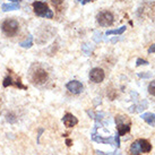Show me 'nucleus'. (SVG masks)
<instances>
[{
    "instance_id": "a211bd4d",
    "label": "nucleus",
    "mask_w": 155,
    "mask_h": 155,
    "mask_svg": "<svg viewBox=\"0 0 155 155\" xmlns=\"http://www.w3.org/2000/svg\"><path fill=\"white\" fill-rule=\"evenodd\" d=\"M19 45H21L22 48H25V49H28V48H31L32 45H33V42H32V36H30V38H28V40H26L25 42H22Z\"/></svg>"
},
{
    "instance_id": "4be33fe9",
    "label": "nucleus",
    "mask_w": 155,
    "mask_h": 155,
    "mask_svg": "<svg viewBox=\"0 0 155 155\" xmlns=\"http://www.w3.org/2000/svg\"><path fill=\"white\" fill-rule=\"evenodd\" d=\"M50 1L52 2L53 6H60V5L64 4V1H65V0H50Z\"/></svg>"
},
{
    "instance_id": "f03ea898",
    "label": "nucleus",
    "mask_w": 155,
    "mask_h": 155,
    "mask_svg": "<svg viewBox=\"0 0 155 155\" xmlns=\"http://www.w3.org/2000/svg\"><path fill=\"white\" fill-rule=\"evenodd\" d=\"M0 27H1V32L7 38H13L18 34L21 25H19V22L15 18H6L4 22L1 23Z\"/></svg>"
},
{
    "instance_id": "6e6552de",
    "label": "nucleus",
    "mask_w": 155,
    "mask_h": 155,
    "mask_svg": "<svg viewBox=\"0 0 155 155\" xmlns=\"http://www.w3.org/2000/svg\"><path fill=\"white\" fill-rule=\"evenodd\" d=\"M62 122L67 128H73L78 124V119L71 113H66L64 118H62Z\"/></svg>"
},
{
    "instance_id": "a878e982",
    "label": "nucleus",
    "mask_w": 155,
    "mask_h": 155,
    "mask_svg": "<svg viewBox=\"0 0 155 155\" xmlns=\"http://www.w3.org/2000/svg\"><path fill=\"white\" fill-rule=\"evenodd\" d=\"M92 1H95V0H83L82 5H86V4H88V2H92Z\"/></svg>"
},
{
    "instance_id": "393cba45",
    "label": "nucleus",
    "mask_w": 155,
    "mask_h": 155,
    "mask_svg": "<svg viewBox=\"0 0 155 155\" xmlns=\"http://www.w3.org/2000/svg\"><path fill=\"white\" fill-rule=\"evenodd\" d=\"M66 144H67V146H71V144H73V142H71V139H69V138H67V139H66Z\"/></svg>"
},
{
    "instance_id": "f257e3e1",
    "label": "nucleus",
    "mask_w": 155,
    "mask_h": 155,
    "mask_svg": "<svg viewBox=\"0 0 155 155\" xmlns=\"http://www.w3.org/2000/svg\"><path fill=\"white\" fill-rule=\"evenodd\" d=\"M30 78L34 85H44L49 79V73L42 66H32L30 70Z\"/></svg>"
},
{
    "instance_id": "5701e85b",
    "label": "nucleus",
    "mask_w": 155,
    "mask_h": 155,
    "mask_svg": "<svg viewBox=\"0 0 155 155\" xmlns=\"http://www.w3.org/2000/svg\"><path fill=\"white\" fill-rule=\"evenodd\" d=\"M153 52H155V43L152 44L151 47H150V49H148V53H153Z\"/></svg>"
},
{
    "instance_id": "9d476101",
    "label": "nucleus",
    "mask_w": 155,
    "mask_h": 155,
    "mask_svg": "<svg viewBox=\"0 0 155 155\" xmlns=\"http://www.w3.org/2000/svg\"><path fill=\"white\" fill-rule=\"evenodd\" d=\"M143 120L147 122L150 126L152 127H154L155 126V114L154 113H152V112H145V113H143L142 116H140Z\"/></svg>"
},
{
    "instance_id": "423d86ee",
    "label": "nucleus",
    "mask_w": 155,
    "mask_h": 155,
    "mask_svg": "<svg viewBox=\"0 0 155 155\" xmlns=\"http://www.w3.org/2000/svg\"><path fill=\"white\" fill-rule=\"evenodd\" d=\"M105 78V74H104V70L102 68H93L90 71V79L91 82L95 83V84H100L102 83Z\"/></svg>"
},
{
    "instance_id": "412c9836",
    "label": "nucleus",
    "mask_w": 155,
    "mask_h": 155,
    "mask_svg": "<svg viewBox=\"0 0 155 155\" xmlns=\"http://www.w3.org/2000/svg\"><path fill=\"white\" fill-rule=\"evenodd\" d=\"M116 137H114V140H116V146L119 147L120 146V135L118 133H116V135H114Z\"/></svg>"
},
{
    "instance_id": "f3484780",
    "label": "nucleus",
    "mask_w": 155,
    "mask_h": 155,
    "mask_svg": "<svg viewBox=\"0 0 155 155\" xmlns=\"http://www.w3.org/2000/svg\"><path fill=\"white\" fill-rule=\"evenodd\" d=\"M6 120L8 121L9 124H15V122L17 121V117H16V114L13 113V112H8L7 116H6Z\"/></svg>"
},
{
    "instance_id": "1a4fd4ad",
    "label": "nucleus",
    "mask_w": 155,
    "mask_h": 155,
    "mask_svg": "<svg viewBox=\"0 0 155 155\" xmlns=\"http://www.w3.org/2000/svg\"><path fill=\"white\" fill-rule=\"evenodd\" d=\"M2 85H4V87H8V86H12V85H15V86L19 87V88H23V90H26V86H24L22 84V82H21V79L18 78L17 81H15L14 82L13 77L9 75V76H7V77L4 79V83H2Z\"/></svg>"
},
{
    "instance_id": "c85d7f7f",
    "label": "nucleus",
    "mask_w": 155,
    "mask_h": 155,
    "mask_svg": "<svg viewBox=\"0 0 155 155\" xmlns=\"http://www.w3.org/2000/svg\"><path fill=\"white\" fill-rule=\"evenodd\" d=\"M77 1H79V2H82V1H83V0H77Z\"/></svg>"
},
{
    "instance_id": "f8f14e48",
    "label": "nucleus",
    "mask_w": 155,
    "mask_h": 155,
    "mask_svg": "<svg viewBox=\"0 0 155 155\" xmlns=\"http://www.w3.org/2000/svg\"><path fill=\"white\" fill-rule=\"evenodd\" d=\"M129 152L131 155H140L142 150H140V145H139V142H138V140H136V142H134L133 144H131Z\"/></svg>"
},
{
    "instance_id": "6ab92c4d",
    "label": "nucleus",
    "mask_w": 155,
    "mask_h": 155,
    "mask_svg": "<svg viewBox=\"0 0 155 155\" xmlns=\"http://www.w3.org/2000/svg\"><path fill=\"white\" fill-rule=\"evenodd\" d=\"M148 93L151 95H153V96H155V81H153V82L150 83V85H148Z\"/></svg>"
},
{
    "instance_id": "ddd939ff",
    "label": "nucleus",
    "mask_w": 155,
    "mask_h": 155,
    "mask_svg": "<svg viewBox=\"0 0 155 155\" xmlns=\"http://www.w3.org/2000/svg\"><path fill=\"white\" fill-rule=\"evenodd\" d=\"M19 4H2L1 9L2 12H12V10H17L19 9Z\"/></svg>"
},
{
    "instance_id": "2eb2a0df",
    "label": "nucleus",
    "mask_w": 155,
    "mask_h": 155,
    "mask_svg": "<svg viewBox=\"0 0 155 155\" xmlns=\"http://www.w3.org/2000/svg\"><path fill=\"white\" fill-rule=\"evenodd\" d=\"M127 30V26H121L120 28H117V30H111L108 31L105 34L107 35H112V34H117V35H121L125 31Z\"/></svg>"
},
{
    "instance_id": "20e7f679",
    "label": "nucleus",
    "mask_w": 155,
    "mask_h": 155,
    "mask_svg": "<svg viewBox=\"0 0 155 155\" xmlns=\"http://www.w3.org/2000/svg\"><path fill=\"white\" fill-rule=\"evenodd\" d=\"M96 22L102 27H109L114 23V16L109 10H102L96 15Z\"/></svg>"
},
{
    "instance_id": "9b49d317",
    "label": "nucleus",
    "mask_w": 155,
    "mask_h": 155,
    "mask_svg": "<svg viewBox=\"0 0 155 155\" xmlns=\"http://www.w3.org/2000/svg\"><path fill=\"white\" fill-rule=\"evenodd\" d=\"M138 142H139V145H140L142 153H150L152 151V145L148 140H146V139H138Z\"/></svg>"
},
{
    "instance_id": "cd10ccee",
    "label": "nucleus",
    "mask_w": 155,
    "mask_h": 155,
    "mask_svg": "<svg viewBox=\"0 0 155 155\" xmlns=\"http://www.w3.org/2000/svg\"><path fill=\"white\" fill-rule=\"evenodd\" d=\"M10 2H14V4H19V2H22L23 0H9Z\"/></svg>"
},
{
    "instance_id": "dca6fc26",
    "label": "nucleus",
    "mask_w": 155,
    "mask_h": 155,
    "mask_svg": "<svg viewBox=\"0 0 155 155\" xmlns=\"http://www.w3.org/2000/svg\"><path fill=\"white\" fill-rule=\"evenodd\" d=\"M147 107V103L146 102H143L140 105H134V107H131V108H129V111L130 112H140L143 111L144 109Z\"/></svg>"
},
{
    "instance_id": "7ed1b4c3",
    "label": "nucleus",
    "mask_w": 155,
    "mask_h": 155,
    "mask_svg": "<svg viewBox=\"0 0 155 155\" xmlns=\"http://www.w3.org/2000/svg\"><path fill=\"white\" fill-rule=\"evenodd\" d=\"M32 7H33V12H34V14L36 16L43 18H49V19L53 18V12L49 8L47 2L36 0V1H34L32 4Z\"/></svg>"
},
{
    "instance_id": "4468645a",
    "label": "nucleus",
    "mask_w": 155,
    "mask_h": 155,
    "mask_svg": "<svg viewBox=\"0 0 155 155\" xmlns=\"http://www.w3.org/2000/svg\"><path fill=\"white\" fill-rule=\"evenodd\" d=\"M93 140L97 143H102V144H113V137H109V138H103L99 136V135H96L94 138H93Z\"/></svg>"
},
{
    "instance_id": "0eeeda50",
    "label": "nucleus",
    "mask_w": 155,
    "mask_h": 155,
    "mask_svg": "<svg viewBox=\"0 0 155 155\" xmlns=\"http://www.w3.org/2000/svg\"><path fill=\"white\" fill-rule=\"evenodd\" d=\"M66 87L73 94H81L83 92V88H84L83 84L81 82H78V81H70V82L66 84Z\"/></svg>"
},
{
    "instance_id": "bb28decb",
    "label": "nucleus",
    "mask_w": 155,
    "mask_h": 155,
    "mask_svg": "<svg viewBox=\"0 0 155 155\" xmlns=\"http://www.w3.org/2000/svg\"><path fill=\"white\" fill-rule=\"evenodd\" d=\"M44 130L43 129H40L39 130V136H38V143H40V136H41V134L43 133Z\"/></svg>"
},
{
    "instance_id": "39448f33",
    "label": "nucleus",
    "mask_w": 155,
    "mask_h": 155,
    "mask_svg": "<svg viewBox=\"0 0 155 155\" xmlns=\"http://www.w3.org/2000/svg\"><path fill=\"white\" fill-rule=\"evenodd\" d=\"M127 121V117L125 116H117L116 117V122H117V133L120 136H124L130 130V122L126 124Z\"/></svg>"
},
{
    "instance_id": "aec40b11",
    "label": "nucleus",
    "mask_w": 155,
    "mask_h": 155,
    "mask_svg": "<svg viewBox=\"0 0 155 155\" xmlns=\"http://www.w3.org/2000/svg\"><path fill=\"white\" fill-rule=\"evenodd\" d=\"M142 65H148V61L147 60H144V59H140V58H138L137 60H136V66H142Z\"/></svg>"
},
{
    "instance_id": "b1692460",
    "label": "nucleus",
    "mask_w": 155,
    "mask_h": 155,
    "mask_svg": "<svg viewBox=\"0 0 155 155\" xmlns=\"http://www.w3.org/2000/svg\"><path fill=\"white\" fill-rule=\"evenodd\" d=\"M138 76H139V77H143V78H150L152 75L151 74H147V75H144V74H138Z\"/></svg>"
}]
</instances>
